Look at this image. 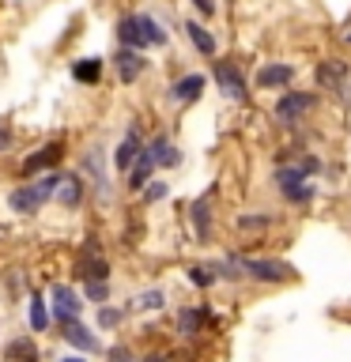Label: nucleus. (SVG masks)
<instances>
[{"instance_id": "f257e3e1", "label": "nucleus", "mask_w": 351, "mask_h": 362, "mask_svg": "<svg viewBox=\"0 0 351 362\" xmlns=\"http://www.w3.org/2000/svg\"><path fill=\"white\" fill-rule=\"evenodd\" d=\"M117 38L129 45V49H140V45H163L166 34L151 16H129L117 23Z\"/></svg>"}, {"instance_id": "f03ea898", "label": "nucleus", "mask_w": 351, "mask_h": 362, "mask_svg": "<svg viewBox=\"0 0 351 362\" xmlns=\"http://www.w3.org/2000/svg\"><path fill=\"white\" fill-rule=\"evenodd\" d=\"M57 174H50V177H42V181H34V185H23V189H16L11 192V211H19V215H30V211H38L45 200L53 197V189H57Z\"/></svg>"}, {"instance_id": "7ed1b4c3", "label": "nucleus", "mask_w": 351, "mask_h": 362, "mask_svg": "<svg viewBox=\"0 0 351 362\" xmlns=\"http://www.w3.org/2000/svg\"><path fill=\"white\" fill-rule=\"evenodd\" d=\"M317 83L328 87V90H336L340 102L344 106H351V72L340 61H325L321 68H317Z\"/></svg>"}, {"instance_id": "20e7f679", "label": "nucleus", "mask_w": 351, "mask_h": 362, "mask_svg": "<svg viewBox=\"0 0 351 362\" xmlns=\"http://www.w3.org/2000/svg\"><path fill=\"white\" fill-rule=\"evenodd\" d=\"M79 310H84V302L76 298V291H72V287H61V283H57V287H53V313H57V321H61V325L76 321Z\"/></svg>"}, {"instance_id": "39448f33", "label": "nucleus", "mask_w": 351, "mask_h": 362, "mask_svg": "<svg viewBox=\"0 0 351 362\" xmlns=\"http://www.w3.org/2000/svg\"><path fill=\"white\" fill-rule=\"evenodd\" d=\"M276 181H280L283 197L294 200V204H302V200H310V197H313V189L306 185V174H302V170H280Z\"/></svg>"}, {"instance_id": "423d86ee", "label": "nucleus", "mask_w": 351, "mask_h": 362, "mask_svg": "<svg viewBox=\"0 0 351 362\" xmlns=\"http://www.w3.org/2000/svg\"><path fill=\"white\" fill-rule=\"evenodd\" d=\"M238 268L249 272V276H257V279H265V283H280V279L291 276V268L280 264V260H238Z\"/></svg>"}, {"instance_id": "0eeeda50", "label": "nucleus", "mask_w": 351, "mask_h": 362, "mask_svg": "<svg viewBox=\"0 0 351 362\" xmlns=\"http://www.w3.org/2000/svg\"><path fill=\"white\" fill-rule=\"evenodd\" d=\"M215 79H219V87H223L231 98H242V95H246L242 72H238V68H234L231 61H219V64H215Z\"/></svg>"}, {"instance_id": "6e6552de", "label": "nucleus", "mask_w": 351, "mask_h": 362, "mask_svg": "<svg viewBox=\"0 0 351 362\" xmlns=\"http://www.w3.org/2000/svg\"><path fill=\"white\" fill-rule=\"evenodd\" d=\"M310 106H313V98L294 90V95H283V98L276 102V117H280V121H294V117H302Z\"/></svg>"}, {"instance_id": "1a4fd4ad", "label": "nucleus", "mask_w": 351, "mask_h": 362, "mask_svg": "<svg viewBox=\"0 0 351 362\" xmlns=\"http://www.w3.org/2000/svg\"><path fill=\"white\" fill-rule=\"evenodd\" d=\"M76 272H79V276H84L87 283H102V279H106V276H110V268H106V260H102L98 253H95V257H91V245L84 249V257H79V264H76Z\"/></svg>"}, {"instance_id": "9d476101", "label": "nucleus", "mask_w": 351, "mask_h": 362, "mask_svg": "<svg viewBox=\"0 0 351 362\" xmlns=\"http://www.w3.org/2000/svg\"><path fill=\"white\" fill-rule=\"evenodd\" d=\"M113 64H117V76H121V83H132V79L144 72V57L136 53V49H121V53H117V61H113Z\"/></svg>"}, {"instance_id": "9b49d317", "label": "nucleus", "mask_w": 351, "mask_h": 362, "mask_svg": "<svg viewBox=\"0 0 351 362\" xmlns=\"http://www.w3.org/2000/svg\"><path fill=\"white\" fill-rule=\"evenodd\" d=\"M57 200H61V208H79V200H84V181L76 174L61 177V185H57Z\"/></svg>"}, {"instance_id": "f8f14e48", "label": "nucleus", "mask_w": 351, "mask_h": 362, "mask_svg": "<svg viewBox=\"0 0 351 362\" xmlns=\"http://www.w3.org/2000/svg\"><path fill=\"white\" fill-rule=\"evenodd\" d=\"M294 79V68H287V64H265L257 72V83L260 87H287Z\"/></svg>"}, {"instance_id": "ddd939ff", "label": "nucleus", "mask_w": 351, "mask_h": 362, "mask_svg": "<svg viewBox=\"0 0 351 362\" xmlns=\"http://www.w3.org/2000/svg\"><path fill=\"white\" fill-rule=\"evenodd\" d=\"M144 151V144H140V132H129V136H125V140H121V147H117V155H113V163H117V170H129L132 163H136V155H140Z\"/></svg>"}, {"instance_id": "4468645a", "label": "nucleus", "mask_w": 351, "mask_h": 362, "mask_svg": "<svg viewBox=\"0 0 351 362\" xmlns=\"http://www.w3.org/2000/svg\"><path fill=\"white\" fill-rule=\"evenodd\" d=\"M57 158H61V144H45L38 155H30L27 163H23V170H27V174H38V170H45V166H53Z\"/></svg>"}, {"instance_id": "2eb2a0df", "label": "nucleus", "mask_w": 351, "mask_h": 362, "mask_svg": "<svg viewBox=\"0 0 351 362\" xmlns=\"http://www.w3.org/2000/svg\"><path fill=\"white\" fill-rule=\"evenodd\" d=\"M147 151H151V158H155V166H178L181 163V155L174 151V144L166 140V136H159V140L147 147Z\"/></svg>"}, {"instance_id": "dca6fc26", "label": "nucleus", "mask_w": 351, "mask_h": 362, "mask_svg": "<svg viewBox=\"0 0 351 362\" xmlns=\"http://www.w3.org/2000/svg\"><path fill=\"white\" fill-rule=\"evenodd\" d=\"M64 339H68V344H76V347H84V351H98V339L91 336L84 325H76V321L64 325Z\"/></svg>"}, {"instance_id": "f3484780", "label": "nucleus", "mask_w": 351, "mask_h": 362, "mask_svg": "<svg viewBox=\"0 0 351 362\" xmlns=\"http://www.w3.org/2000/svg\"><path fill=\"white\" fill-rule=\"evenodd\" d=\"M151 170H155L151 151H140V155H136V170H132L129 185H132V189H144V181H147V174H151Z\"/></svg>"}, {"instance_id": "a211bd4d", "label": "nucleus", "mask_w": 351, "mask_h": 362, "mask_svg": "<svg viewBox=\"0 0 351 362\" xmlns=\"http://www.w3.org/2000/svg\"><path fill=\"white\" fill-rule=\"evenodd\" d=\"M200 87H204V76H185V79H178V83H174V98L189 102V98L200 95Z\"/></svg>"}, {"instance_id": "6ab92c4d", "label": "nucleus", "mask_w": 351, "mask_h": 362, "mask_svg": "<svg viewBox=\"0 0 351 362\" xmlns=\"http://www.w3.org/2000/svg\"><path fill=\"white\" fill-rule=\"evenodd\" d=\"M185 30H189V38L197 42V49H200L204 57H212V53H215V38H212V34H208V30L200 27V23H189Z\"/></svg>"}, {"instance_id": "aec40b11", "label": "nucleus", "mask_w": 351, "mask_h": 362, "mask_svg": "<svg viewBox=\"0 0 351 362\" xmlns=\"http://www.w3.org/2000/svg\"><path fill=\"white\" fill-rule=\"evenodd\" d=\"M8 362H34V344L30 339H16V344H8Z\"/></svg>"}, {"instance_id": "412c9836", "label": "nucleus", "mask_w": 351, "mask_h": 362, "mask_svg": "<svg viewBox=\"0 0 351 362\" xmlns=\"http://www.w3.org/2000/svg\"><path fill=\"white\" fill-rule=\"evenodd\" d=\"M98 72H102V64L95 61V57H91V61H79V64L72 68V76L79 79V83H95V79H98Z\"/></svg>"}, {"instance_id": "4be33fe9", "label": "nucleus", "mask_w": 351, "mask_h": 362, "mask_svg": "<svg viewBox=\"0 0 351 362\" xmlns=\"http://www.w3.org/2000/svg\"><path fill=\"white\" fill-rule=\"evenodd\" d=\"M178 328H181L185 336H197V332H200V313H197V310H181Z\"/></svg>"}, {"instance_id": "5701e85b", "label": "nucleus", "mask_w": 351, "mask_h": 362, "mask_svg": "<svg viewBox=\"0 0 351 362\" xmlns=\"http://www.w3.org/2000/svg\"><path fill=\"white\" fill-rule=\"evenodd\" d=\"M30 325H34V332H42V328L50 325V317H45L42 298H30Z\"/></svg>"}, {"instance_id": "b1692460", "label": "nucleus", "mask_w": 351, "mask_h": 362, "mask_svg": "<svg viewBox=\"0 0 351 362\" xmlns=\"http://www.w3.org/2000/svg\"><path fill=\"white\" fill-rule=\"evenodd\" d=\"M192 219H197V234L200 238H208V204H197V208H192Z\"/></svg>"}, {"instance_id": "393cba45", "label": "nucleus", "mask_w": 351, "mask_h": 362, "mask_svg": "<svg viewBox=\"0 0 351 362\" xmlns=\"http://www.w3.org/2000/svg\"><path fill=\"white\" fill-rule=\"evenodd\" d=\"M159 305H163V294H159V291L140 294V298H136V310H159Z\"/></svg>"}, {"instance_id": "a878e982", "label": "nucleus", "mask_w": 351, "mask_h": 362, "mask_svg": "<svg viewBox=\"0 0 351 362\" xmlns=\"http://www.w3.org/2000/svg\"><path fill=\"white\" fill-rule=\"evenodd\" d=\"M238 226L242 230H260V226H268V219L265 215H249V219H238Z\"/></svg>"}, {"instance_id": "bb28decb", "label": "nucleus", "mask_w": 351, "mask_h": 362, "mask_svg": "<svg viewBox=\"0 0 351 362\" xmlns=\"http://www.w3.org/2000/svg\"><path fill=\"white\" fill-rule=\"evenodd\" d=\"M192 283H197V287H208V283L215 279V272H208V268H192V276H189Z\"/></svg>"}, {"instance_id": "cd10ccee", "label": "nucleus", "mask_w": 351, "mask_h": 362, "mask_svg": "<svg viewBox=\"0 0 351 362\" xmlns=\"http://www.w3.org/2000/svg\"><path fill=\"white\" fill-rule=\"evenodd\" d=\"M98 325H102V328L121 325V313H117V310H102V313H98Z\"/></svg>"}, {"instance_id": "c85d7f7f", "label": "nucleus", "mask_w": 351, "mask_h": 362, "mask_svg": "<svg viewBox=\"0 0 351 362\" xmlns=\"http://www.w3.org/2000/svg\"><path fill=\"white\" fill-rule=\"evenodd\" d=\"M87 294H91L95 302H102V298H106V283H91V287H87Z\"/></svg>"}, {"instance_id": "c756f323", "label": "nucleus", "mask_w": 351, "mask_h": 362, "mask_svg": "<svg viewBox=\"0 0 351 362\" xmlns=\"http://www.w3.org/2000/svg\"><path fill=\"white\" fill-rule=\"evenodd\" d=\"M192 4H197L204 16H212V11H215V0H192Z\"/></svg>"}, {"instance_id": "7c9ffc66", "label": "nucleus", "mask_w": 351, "mask_h": 362, "mask_svg": "<svg viewBox=\"0 0 351 362\" xmlns=\"http://www.w3.org/2000/svg\"><path fill=\"white\" fill-rule=\"evenodd\" d=\"M159 197H166V185H151V189H147V200H159Z\"/></svg>"}, {"instance_id": "2f4dec72", "label": "nucleus", "mask_w": 351, "mask_h": 362, "mask_svg": "<svg viewBox=\"0 0 351 362\" xmlns=\"http://www.w3.org/2000/svg\"><path fill=\"white\" fill-rule=\"evenodd\" d=\"M113 362H132L129 351H113Z\"/></svg>"}, {"instance_id": "473e14b6", "label": "nucleus", "mask_w": 351, "mask_h": 362, "mask_svg": "<svg viewBox=\"0 0 351 362\" xmlns=\"http://www.w3.org/2000/svg\"><path fill=\"white\" fill-rule=\"evenodd\" d=\"M144 362H174V358H170V355H147Z\"/></svg>"}, {"instance_id": "72a5a7b5", "label": "nucleus", "mask_w": 351, "mask_h": 362, "mask_svg": "<svg viewBox=\"0 0 351 362\" xmlns=\"http://www.w3.org/2000/svg\"><path fill=\"white\" fill-rule=\"evenodd\" d=\"M61 362H84V358H61Z\"/></svg>"}, {"instance_id": "f704fd0d", "label": "nucleus", "mask_w": 351, "mask_h": 362, "mask_svg": "<svg viewBox=\"0 0 351 362\" xmlns=\"http://www.w3.org/2000/svg\"><path fill=\"white\" fill-rule=\"evenodd\" d=\"M0 144H4V132H0Z\"/></svg>"}, {"instance_id": "c9c22d12", "label": "nucleus", "mask_w": 351, "mask_h": 362, "mask_svg": "<svg viewBox=\"0 0 351 362\" xmlns=\"http://www.w3.org/2000/svg\"><path fill=\"white\" fill-rule=\"evenodd\" d=\"M347 42H351V34H347Z\"/></svg>"}]
</instances>
